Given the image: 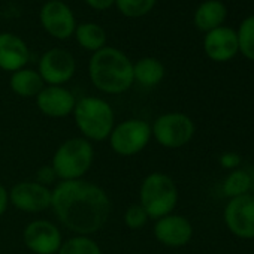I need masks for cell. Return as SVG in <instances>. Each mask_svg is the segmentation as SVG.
I'll return each mask as SVG.
<instances>
[{"label": "cell", "mask_w": 254, "mask_h": 254, "mask_svg": "<svg viewBox=\"0 0 254 254\" xmlns=\"http://www.w3.org/2000/svg\"><path fill=\"white\" fill-rule=\"evenodd\" d=\"M51 209L63 227L75 235L91 236L105 227L112 205L100 186L75 180L60 181L53 189Z\"/></svg>", "instance_id": "obj_1"}, {"label": "cell", "mask_w": 254, "mask_h": 254, "mask_svg": "<svg viewBox=\"0 0 254 254\" xmlns=\"http://www.w3.org/2000/svg\"><path fill=\"white\" fill-rule=\"evenodd\" d=\"M88 76L91 84L105 94H123L133 85V62L121 50L105 47L90 57Z\"/></svg>", "instance_id": "obj_2"}, {"label": "cell", "mask_w": 254, "mask_h": 254, "mask_svg": "<svg viewBox=\"0 0 254 254\" xmlns=\"http://www.w3.org/2000/svg\"><path fill=\"white\" fill-rule=\"evenodd\" d=\"M72 115L82 138L90 142H102L108 139L115 126L112 106L105 99L96 96L76 99Z\"/></svg>", "instance_id": "obj_3"}, {"label": "cell", "mask_w": 254, "mask_h": 254, "mask_svg": "<svg viewBox=\"0 0 254 254\" xmlns=\"http://www.w3.org/2000/svg\"><path fill=\"white\" fill-rule=\"evenodd\" d=\"M94 162V148L85 138L66 139L56 150L51 168L60 181L84 180L85 174L91 169Z\"/></svg>", "instance_id": "obj_4"}, {"label": "cell", "mask_w": 254, "mask_h": 254, "mask_svg": "<svg viewBox=\"0 0 254 254\" xmlns=\"http://www.w3.org/2000/svg\"><path fill=\"white\" fill-rule=\"evenodd\" d=\"M178 203V187L175 181L162 172L147 175L139 187V205L150 220H159L172 214Z\"/></svg>", "instance_id": "obj_5"}, {"label": "cell", "mask_w": 254, "mask_h": 254, "mask_svg": "<svg viewBox=\"0 0 254 254\" xmlns=\"http://www.w3.org/2000/svg\"><path fill=\"white\" fill-rule=\"evenodd\" d=\"M153 138L151 124L141 118H127L114 126L109 135L111 150L121 157H133L144 151Z\"/></svg>", "instance_id": "obj_6"}, {"label": "cell", "mask_w": 254, "mask_h": 254, "mask_svg": "<svg viewBox=\"0 0 254 254\" xmlns=\"http://www.w3.org/2000/svg\"><path fill=\"white\" fill-rule=\"evenodd\" d=\"M193 120L181 112L162 114L151 124L153 138L159 145L169 150H177L187 145L194 136Z\"/></svg>", "instance_id": "obj_7"}, {"label": "cell", "mask_w": 254, "mask_h": 254, "mask_svg": "<svg viewBox=\"0 0 254 254\" xmlns=\"http://www.w3.org/2000/svg\"><path fill=\"white\" fill-rule=\"evenodd\" d=\"M39 21L42 29L54 39L66 41L73 36L76 29V18L72 8L62 0H48L39 11Z\"/></svg>", "instance_id": "obj_8"}, {"label": "cell", "mask_w": 254, "mask_h": 254, "mask_svg": "<svg viewBox=\"0 0 254 254\" xmlns=\"http://www.w3.org/2000/svg\"><path fill=\"white\" fill-rule=\"evenodd\" d=\"M76 72L75 57L63 48L47 50L38 63V73L45 85H64Z\"/></svg>", "instance_id": "obj_9"}, {"label": "cell", "mask_w": 254, "mask_h": 254, "mask_svg": "<svg viewBox=\"0 0 254 254\" xmlns=\"http://www.w3.org/2000/svg\"><path fill=\"white\" fill-rule=\"evenodd\" d=\"M9 202L21 212H44L51 208L53 189L38 181H20L9 190Z\"/></svg>", "instance_id": "obj_10"}, {"label": "cell", "mask_w": 254, "mask_h": 254, "mask_svg": "<svg viewBox=\"0 0 254 254\" xmlns=\"http://www.w3.org/2000/svg\"><path fill=\"white\" fill-rule=\"evenodd\" d=\"M24 245L35 254H57L63 235L57 224L50 220H33L23 230Z\"/></svg>", "instance_id": "obj_11"}, {"label": "cell", "mask_w": 254, "mask_h": 254, "mask_svg": "<svg viewBox=\"0 0 254 254\" xmlns=\"http://www.w3.org/2000/svg\"><path fill=\"white\" fill-rule=\"evenodd\" d=\"M224 223L235 236L254 239V197L248 193L230 199L224 208Z\"/></svg>", "instance_id": "obj_12"}, {"label": "cell", "mask_w": 254, "mask_h": 254, "mask_svg": "<svg viewBox=\"0 0 254 254\" xmlns=\"http://www.w3.org/2000/svg\"><path fill=\"white\" fill-rule=\"evenodd\" d=\"M75 103V94L64 85H45L36 96L38 109L50 118H64L72 115Z\"/></svg>", "instance_id": "obj_13"}, {"label": "cell", "mask_w": 254, "mask_h": 254, "mask_svg": "<svg viewBox=\"0 0 254 254\" xmlns=\"http://www.w3.org/2000/svg\"><path fill=\"white\" fill-rule=\"evenodd\" d=\"M153 232L156 239L162 245L178 248L190 242L193 236V226L186 217L178 214H169L156 220Z\"/></svg>", "instance_id": "obj_14"}, {"label": "cell", "mask_w": 254, "mask_h": 254, "mask_svg": "<svg viewBox=\"0 0 254 254\" xmlns=\"http://www.w3.org/2000/svg\"><path fill=\"white\" fill-rule=\"evenodd\" d=\"M203 51L208 59L217 63H224L232 60L239 53L236 30L227 26H221L205 33Z\"/></svg>", "instance_id": "obj_15"}, {"label": "cell", "mask_w": 254, "mask_h": 254, "mask_svg": "<svg viewBox=\"0 0 254 254\" xmlns=\"http://www.w3.org/2000/svg\"><path fill=\"white\" fill-rule=\"evenodd\" d=\"M30 50L27 44L11 32L0 33V69L5 72H17L27 66Z\"/></svg>", "instance_id": "obj_16"}, {"label": "cell", "mask_w": 254, "mask_h": 254, "mask_svg": "<svg viewBox=\"0 0 254 254\" xmlns=\"http://www.w3.org/2000/svg\"><path fill=\"white\" fill-rule=\"evenodd\" d=\"M227 18V8L220 0H205L202 2L193 15L194 27L200 32H211L217 27L224 26Z\"/></svg>", "instance_id": "obj_17"}, {"label": "cell", "mask_w": 254, "mask_h": 254, "mask_svg": "<svg viewBox=\"0 0 254 254\" xmlns=\"http://www.w3.org/2000/svg\"><path fill=\"white\" fill-rule=\"evenodd\" d=\"M165 64L156 57H142L133 63V81L145 88L159 85L165 78Z\"/></svg>", "instance_id": "obj_18"}, {"label": "cell", "mask_w": 254, "mask_h": 254, "mask_svg": "<svg viewBox=\"0 0 254 254\" xmlns=\"http://www.w3.org/2000/svg\"><path fill=\"white\" fill-rule=\"evenodd\" d=\"M9 87L17 96L29 99V97H36L45 87V82L41 78V75L38 73V70L23 67V69L11 73Z\"/></svg>", "instance_id": "obj_19"}, {"label": "cell", "mask_w": 254, "mask_h": 254, "mask_svg": "<svg viewBox=\"0 0 254 254\" xmlns=\"http://www.w3.org/2000/svg\"><path fill=\"white\" fill-rule=\"evenodd\" d=\"M78 45L90 53H96L106 47V32L102 26L96 23H81L76 26L73 33Z\"/></svg>", "instance_id": "obj_20"}, {"label": "cell", "mask_w": 254, "mask_h": 254, "mask_svg": "<svg viewBox=\"0 0 254 254\" xmlns=\"http://www.w3.org/2000/svg\"><path fill=\"white\" fill-rule=\"evenodd\" d=\"M253 177L244 169L232 171L223 183V191L227 197L233 199L242 194H248L253 184Z\"/></svg>", "instance_id": "obj_21"}, {"label": "cell", "mask_w": 254, "mask_h": 254, "mask_svg": "<svg viewBox=\"0 0 254 254\" xmlns=\"http://www.w3.org/2000/svg\"><path fill=\"white\" fill-rule=\"evenodd\" d=\"M57 254H102V248L91 236L73 235L63 241Z\"/></svg>", "instance_id": "obj_22"}, {"label": "cell", "mask_w": 254, "mask_h": 254, "mask_svg": "<svg viewBox=\"0 0 254 254\" xmlns=\"http://www.w3.org/2000/svg\"><path fill=\"white\" fill-rule=\"evenodd\" d=\"M239 53L247 59L254 62V15L242 20L236 30Z\"/></svg>", "instance_id": "obj_23"}, {"label": "cell", "mask_w": 254, "mask_h": 254, "mask_svg": "<svg viewBox=\"0 0 254 254\" xmlns=\"http://www.w3.org/2000/svg\"><path fill=\"white\" fill-rule=\"evenodd\" d=\"M157 0H115L117 11L127 18H141L156 8Z\"/></svg>", "instance_id": "obj_24"}, {"label": "cell", "mask_w": 254, "mask_h": 254, "mask_svg": "<svg viewBox=\"0 0 254 254\" xmlns=\"http://www.w3.org/2000/svg\"><path fill=\"white\" fill-rule=\"evenodd\" d=\"M124 224L130 230H141L148 223L150 217L139 203H132L124 211Z\"/></svg>", "instance_id": "obj_25"}, {"label": "cell", "mask_w": 254, "mask_h": 254, "mask_svg": "<svg viewBox=\"0 0 254 254\" xmlns=\"http://www.w3.org/2000/svg\"><path fill=\"white\" fill-rule=\"evenodd\" d=\"M56 180H57V177H56V172H54V169L51 168V165L42 166V168L38 171V180H36L38 183H41V184L50 187V184H53Z\"/></svg>", "instance_id": "obj_26"}, {"label": "cell", "mask_w": 254, "mask_h": 254, "mask_svg": "<svg viewBox=\"0 0 254 254\" xmlns=\"http://www.w3.org/2000/svg\"><path fill=\"white\" fill-rule=\"evenodd\" d=\"M220 165L226 169H238L239 165H241V157L235 153H224L221 157H220Z\"/></svg>", "instance_id": "obj_27"}, {"label": "cell", "mask_w": 254, "mask_h": 254, "mask_svg": "<svg viewBox=\"0 0 254 254\" xmlns=\"http://www.w3.org/2000/svg\"><path fill=\"white\" fill-rule=\"evenodd\" d=\"M84 2L94 11L103 12L115 5V0H84Z\"/></svg>", "instance_id": "obj_28"}, {"label": "cell", "mask_w": 254, "mask_h": 254, "mask_svg": "<svg viewBox=\"0 0 254 254\" xmlns=\"http://www.w3.org/2000/svg\"><path fill=\"white\" fill-rule=\"evenodd\" d=\"M11 205L9 202V190L0 184V218L3 217V214L6 212L8 206Z\"/></svg>", "instance_id": "obj_29"}, {"label": "cell", "mask_w": 254, "mask_h": 254, "mask_svg": "<svg viewBox=\"0 0 254 254\" xmlns=\"http://www.w3.org/2000/svg\"><path fill=\"white\" fill-rule=\"evenodd\" d=\"M250 194L254 197V180H253V184H251V190H250Z\"/></svg>", "instance_id": "obj_30"}]
</instances>
